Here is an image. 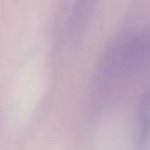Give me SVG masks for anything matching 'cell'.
<instances>
[{"label":"cell","instance_id":"obj_1","mask_svg":"<svg viewBox=\"0 0 150 150\" xmlns=\"http://www.w3.org/2000/svg\"><path fill=\"white\" fill-rule=\"evenodd\" d=\"M150 70V29L122 33L108 45L96 66L93 91L107 98Z\"/></svg>","mask_w":150,"mask_h":150},{"label":"cell","instance_id":"obj_2","mask_svg":"<svg viewBox=\"0 0 150 150\" xmlns=\"http://www.w3.org/2000/svg\"><path fill=\"white\" fill-rule=\"evenodd\" d=\"M99 0H74L69 17V34L79 38L86 32Z\"/></svg>","mask_w":150,"mask_h":150},{"label":"cell","instance_id":"obj_3","mask_svg":"<svg viewBox=\"0 0 150 150\" xmlns=\"http://www.w3.org/2000/svg\"><path fill=\"white\" fill-rule=\"evenodd\" d=\"M150 140V88L142 95L136 109L134 150H145Z\"/></svg>","mask_w":150,"mask_h":150}]
</instances>
